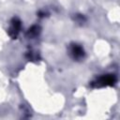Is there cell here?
<instances>
[{
	"instance_id": "1",
	"label": "cell",
	"mask_w": 120,
	"mask_h": 120,
	"mask_svg": "<svg viewBox=\"0 0 120 120\" xmlns=\"http://www.w3.org/2000/svg\"><path fill=\"white\" fill-rule=\"evenodd\" d=\"M113 82H114V78L112 76H105V77H102L98 81V84H102V85L112 84Z\"/></svg>"
},
{
	"instance_id": "2",
	"label": "cell",
	"mask_w": 120,
	"mask_h": 120,
	"mask_svg": "<svg viewBox=\"0 0 120 120\" xmlns=\"http://www.w3.org/2000/svg\"><path fill=\"white\" fill-rule=\"evenodd\" d=\"M73 53H74L75 56H81V55H82V48H80L78 46H75L73 48Z\"/></svg>"
}]
</instances>
